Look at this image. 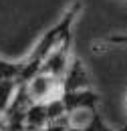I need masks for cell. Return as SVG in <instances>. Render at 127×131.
Segmentation results:
<instances>
[{
  "label": "cell",
  "instance_id": "5b68a950",
  "mask_svg": "<svg viewBox=\"0 0 127 131\" xmlns=\"http://www.w3.org/2000/svg\"><path fill=\"white\" fill-rule=\"evenodd\" d=\"M111 45H127V34H113V36H107L101 45H95V49L111 47Z\"/></svg>",
  "mask_w": 127,
  "mask_h": 131
},
{
  "label": "cell",
  "instance_id": "7a4b0ae2",
  "mask_svg": "<svg viewBox=\"0 0 127 131\" xmlns=\"http://www.w3.org/2000/svg\"><path fill=\"white\" fill-rule=\"evenodd\" d=\"M63 87L65 93L67 91H83V89H91L89 87V77H87V71H85V65L79 57H73L71 65L67 69L63 77Z\"/></svg>",
  "mask_w": 127,
  "mask_h": 131
},
{
  "label": "cell",
  "instance_id": "6da1fadb",
  "mask_svg": "<svg viewBox=\"0 0 127 131\" xmlns=\"http://www.w3.org/2000/svg\"><path fill=\"white\" fill-rule=\"evenodd\" d=\"M79 12H81V2L77 0V2H73V4L65 10L63 16L40 36V40L34 45L32 52L26 59H22V77H20V83H18V85H24V83L30 81L32 77L43 69L45 61L50 57V52L57 49L67 36L73 34V24H75L77 16H79Z\"/></svg>",
  "mask_w": 127,
  "mask_h": 131
},
{
  "label": "cell",
  "instance_id": "3957f363",
  "mask_svg": "<svg viewBox=\"0 0 127 131\" xmlns=\"http://www.w3.org/2000/svg\"><path fill=\"white\" fill-rule=\"evenodd\" d=\"M16 91H18V83L16 81H10V79H0V113L4 115L12 101L16 97Z\"/></svg>",
  "mask_w": 127,
  "mask_h": 131
},
{
  "label": "cell",
  "instance_id": "277c9868",
  "mask_svg": "<svg viewBox=\"0 0 127 131\" xmlns=\"http://www.w3.org/2000/svg\"><path fill=\"white\" fill-rule=\"evenodd\" d=\"M22 77V61H6L0 59V79H10L20 83Z\"/></svg>",
  "mask_w": 127,
  "mask_h": 131
}]
</instances>
